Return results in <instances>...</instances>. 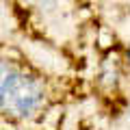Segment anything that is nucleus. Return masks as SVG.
<instances>
[{"label":"nucleus","mask_w":130,"mask_h":130,"mask_svg":"<svg viewBox=\"0 0 130 130\" xmlns=\"http://www.w3.org/2000/svg\"><path fill=\"white\" fill-rule=\"evenodd\" d=\"M11 67H13V63L0 56V89H2V85H5V80H7V76H9Z\"/></svg>","instance_id":"nucleus-2"},{"label":"nucleus","mask_w":130,"mask_h":130,"mask_svg":"<svg viewBox=\"0 0 130 130\" xmlns=\"http://www.w3.org/2000/svg\"><path fill=\"white\" fill-rule=\"evenodd\" d=\"M46 102L48 91L43 80L13 65L0 89V113L15 121H30L43 113Z\"/></svg>","instance_id":"nucleus-1"},{"label":"nucleus","mask_w":130,"mask_h":130,"mask_svg":"<svg viewBox=\"0 0 130 130\" xmlns=\"http://www.w3.org/2000/svg\"><path fill=\"white\" fill-rule=\"evenodd\" d=\"M30 2L37 7V9H41V11H52L59 5V0H30Z\"/></svg>","instance_id":"nucleus-3"},{"label":"nucleus","mask_w":130,"mask_h":130,"mask_svg":"<svg viewBox=\"0 0 130 130\" xmlns=\"http://www.w3.org/2000/svg\"><path fill=\"white\" fill-rule=\"evenodd\" d=\"M126 63H128V67H130V46H128V52H126Z\"/></svg>","instance_id":"nucleus-4"}]
</instances>
